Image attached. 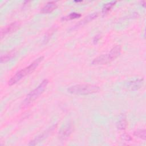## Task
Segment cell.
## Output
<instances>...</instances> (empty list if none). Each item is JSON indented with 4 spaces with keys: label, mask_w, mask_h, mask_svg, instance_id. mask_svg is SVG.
Returning a JSON list of instances; mask_svg holds the SVG:
<instances>
[{
    "label": "cell",
    "mask_w": 146,
    "mask_h": 146,
    "mask_svg": "<svg viewBox=\"0 0 146 146\" xmlns=\"http://www.w3.org/2000/svg\"><path fill=\"white\" fill-rule=\"evenodd\" d=\"M127 125V122L125 117H121L117 123V127L119 129H124Z\"/></svg>",
    "instance_id": "obj_16"
},
{
    "label": "cell",
    "mask_w": 146,
    "mask_h": 146,
    "mask_svg": "<svg viewBox=\"0 0 146 146\" xmlns=\"http://www.w3.org/2000/svg\"><path fill=\"white\" fill-rule=\"evenodd\" d=\"M55 128V125H53L52 127H50L48 129H47L46 131L44 132L43 133H42V134H40V135L38 136L36 138H35L33 140L31 141L29 145H35L36 144H37L38 143H39L40 141H41L42 140H44V139H46L51 132H52L53 131V130Z\"/></svg>",
    "instance_id": "obj_6"
},
{
    "label": "cell",
    "mask_w": 146,
    "mask_h": 146,
    "mask_svg": "<svg viewBox=\"0 0 146 146\" xmlns=\"http://www.w3.org/2000/svg\"><path fill=\"white\" fill-rule=\"evenodd\" d=\"M81 17V14L78 13L73 12L70 13L67 16H65L64 17L62 18V20H64V21H68V20H72V19H75L79 18V17Z\"/></svg>",
    "instance_id": "obj_15"
},
{
    "label": "cell",
    "mask_w": 146,
    "mask_h": 146,
    "mask_svg": "<svg viewBox=\"0 0 146 146\" xmlns=\"http://www.w3.org/2000/svg\"><path fill=\"white\" fill-rule=\"evenodd\" d=\"M133 135L143 140H145L146 139V131L144 129H140L135 131L133 132Z\"/></svg>",
    "instance_id": "obj_14"
},
{
    "label": "cell",
    "mask_w": 146,
    "mask_h": 146,
    "mask_svg": "<svg viewBox=\"0 0 146 146\" xmlns=\"http://www.w3.org/2000/svg\"><path fill=\"white\" fill-rule=\"evenodd\" d=\"M116 3V1H111L105 3L102 7V13L103 14H106L107 13H108L111 10V9L114 6Z\"/></svg>",
    "instance_id": "obj_12"
},
{
    "label": "cell",
    "mask_w": 146,
    "mask_h": 146,
    "mask_svg": "<svg viewBox=\"0 0 146 146\" xmlns=\"http://www.w3.org/2000/svg\"><path fill=\"white\" fill-rule=\"evenodd\" d=\"M98 12H95V13H93L90 15H88V16H87L86 17H85L82 21H81L80 22H79L78 24H77L75 27H78V26H82V25H83L89 22H90L91 21H92L93 19H95L96 18L98 17Z\"/></svg>",
    "instance_id": "obj_10"
},
{
    "label": "cell",
    "mask_w": 146,
    "mask_h": 146,
    "mask_svg": "<svg viewBox=\"0 0 146 146\" xmlns=\"http://www.w3.org/2000/svg\"><path fill=\"white\" fill-rule=\"evenodd\" d=\"M56 27H52L46 33L45 35L44 36V39H43V43H46L48 41V40L50 39L52 35L54 33V32L56 31Z\"/></svg>",
    "instance_id": "obj_13"
},
{
    "label": "cell",
    "mask_w": 146,
    "mask_h": 146,
    "mask_svg": "<svg viewBox=\"0 0 146 146\" xmlns=\"http://www.w3.org/2000/svg\"><path fill=\"white\" fill-rule=\"evenodd\" d=\"M20 26V23L19 22H14L4 27L1 30V38H2L5 35L12 33L15 31Z\"/></svg>",
    "instance_id": "obj_5"
},
{
    "label": "cell",
    "mask_w": 146,
    "mask_h": 146,
    "mask_svg": "<svg viewBox=\"0 0 146 146\" xmlns=\"http://www.w3.org/2000/svg\"><path fill=\"white\" fill-rule=\"evenodd\" d=\"M99 86L91 84H80L71 86L67 89L68 92L74 95H88L99 92Z\"/></svg>",
    "instance_id": "obj_4"
},
{
    "label": "cell",
    "mask_w": 146,
    "mask_h": 146,
    "mask_svg": "<svg viewBox=\"0 0 146 146\" xmlns=\"http://www.w3.org/2000/svg\"><path fill=\"white\" fill-rule=\"evenodd\" d=\"M121 137H122V139H123V140H125V141H130V140H132L131 137L129 135H128V134H127V133H124V134L121 136Z\"/></svg>",
    "instance_id": "obj_17"
},
{
    "label": "cell",
    "mask_w": 146,
    "mask_h": 146,
    "mask_svg": "<svg viewBox=\"0 0 146 146\" xmlns=\"http://www.w3.org/2000/svg\"><path fill=\"white\" fill-rule=\"evenodd\" d=\"M141 3H143V4H142V5L144 6V7H145V1H142L141 2Z\"/></svg>",
    "instance_id": "obj_19"
},
{
    "label": "cell",
    "mask_w": 146,
    "mask_h": 146,
    "mask_svg": "<svg viewBox=\"0 0 146 146\" xmlns=\"http://www.w3.org/2000/svg\"><path fill=\"white\" fill-rule=\"evenodd\" d=\"M144 83L143 79H138L134 80L129 81L127 83V87L132 91L137 90L140 88Z\"/></svg>",
    "instance_id": "obj_7"
},
{
    "label": "cell",
    "mask_w": 146,
    "mask_h": 146,
    "mask_svg": "<svg viewBox=\"0 0 146 146\" xmlns=\"http://www.w3.org/2000/svg\"><path fill=\"white\" fill-rule=\"evenodd\" d=\"M121 46L120 45H116L112 48L108 54L101 55L95 58L92 60V64L94 65L107 64L119 56L121 53Z\"/></svg>",
    "instance_id": "obj_3"
},
{
    "label": "cell",
    "mask_w": 146,
    "mask_h": 146,
    "mask_svg": "<svg viewBox=\"0 0 146 146\" xmlns=\"http://www.w3.org/2000/svg\"><path fill=\"white\" fill-rule=\"evenodd\" d=\"M72 132V125L70 124L63 127L59 132L60 138L62 140L67 139Z\"/></svg>",
    "instance_id": "obj_8"
},
{
    "label": "cell",
    "mask_w": 146,
    "mask_h": 146,
    "mask_svg": "<svg viewBox=\"0 0 146 146\" xmlns=\"http://www.w3.org/2000/svg\"><path fill=\"white\" fill-rule=\"evenodd\" d=\"M15 55V50H12L4 55H1V63H5L7 61H9V60L13 58H14V56Z\"/></svg>",
    "instance_id": "obj_11"
},
{
    "label": "cell",
    "mask_w": 146,
    "mask_h": 146,
    "mask_svg": "<svg viewBox=\"0 0 146 146\" xmlns=\"http://www.w3.org/2000/svg\"><path fill=\"white\" fill-rule=\"evenodd\" d=\"M56 2L55 1H50L47 2L40 10L42 13H49L54 11L57 8Z\"/></svg>",
    "instance_id": "obj_9"
},
{
    "label": "cell",
    "mask_w": 146,
    "mask_h": 146,
    "mask_svg": "<svg viewBox=\"0 0 146 146\" xmlns=\"http://www.w3.org/2000/svg\"><path fill=\"white\" fill-rule=\"evenodd\" d=\"M100 38H101V35H100V34H97V35H96L94 36V39H93V42H94L95 44L99 40V39H100Z\"/></svg>",
    "instance_id": "obj_18"
},
{
    "label": "cell",
    "mask_w": 146,
    "mask_h": 146,
    "mask_svg": "<svg viewBox=\"0 0 146 146\" xmlns=\"http://www.w3.org/2000/svg\"><path fill=\"white\" fill-rule=\"evenodd\" d=\"M43 58H44V57L42 56L38 58L34 61H33L30 65H29L27 67L18 71L9 80V82H8L9 85L12 86V85L17 83L18 82H19L21 79H22L23 78H24L26 75L32 73L34 71H35V70L39 65L40 63L43 60Z\"/></svg>",
    "instance_id": "obj_1"
},
{
    "label": "cell",
    "mask_w": 146,
    "mask_h": 146,
    "mask_svg": "<svg viewBox=\"0 0 146 146\" xmlns=\"http://www.w3.org/2000/svg\"><path fill=\"white\" fill-rule=\"evenodd\" d=\"M48 83V80L47 79H44L35 89L27 94L26 98L21 104V108H25L27 107L36 99H37L44 92Z\"/></svg>",
    "instance_id": "obj_2"
}]
</instances>
